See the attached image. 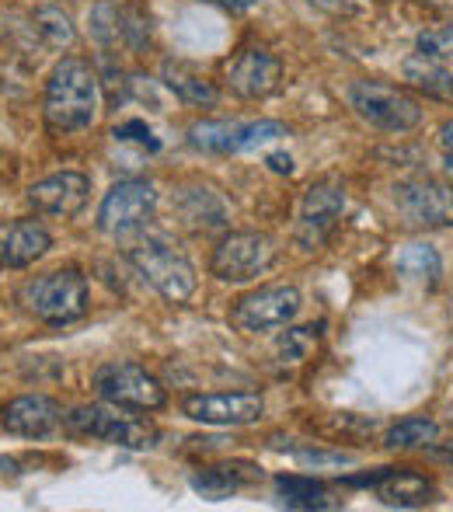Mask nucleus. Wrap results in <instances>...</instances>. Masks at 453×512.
<instances>
[{
  "mask_svg": "<svg viewBox=\"0 0 453 512\" xmlns=\"http://www.w3.org/2000/svg\"><path fill=\"white\" fill-rule=\"evenodd\" d=\"M42 115L53 133H84L98 115V77L88 60L67 56L53 67L42 98Z\"/></svg>",
  "mask_w": 453,
  "mask_h": 512,
  "instance_id": "obj_1",
  "label": "nucleus"
},
{
  "mask_svg": "<svg viewBox=\"0 0 453 512\" xmlns=\"http://www.w3.org/2000/svg\"><path fill=\"white\" fill-rule=\"evenodd\" d=\"M126 258L168 304H185L196 293V269H192V262L168 237L161 234L133 237L126 248Z\"/></svg>",
  "mask_w": 453,
  "mask_h": 512,
  "instance_id": "obj_2",
  "label": "nucleus"
},
{
  "mask_svg": "<svg viewBox=\"0 0 453 512\" xmlns=\"http://www.w3.org/2000/svg\"><path fill=\"white\" fill-rule=\"evenodd\" d=\"M18 304L46 324H70L88 314V279L81 269L42 272L21 286Z\"/></svg>",
  "mask_w": 453,
  "mask_h": 512,
  "instance_id": "obj_3",
  "label": "nucleus"
},
{
  "mask_svg": "<svg viewBox=\"0 0 453 512\" xmlns=\"http://www.w3.org/2000/svg\"><path fill=\"white\" fill-rule=\"evenodd\" d=\"M129 408L119 405H81L63 415V429L77 439H102L112 446H126V450H150L157 443V429L147 418L126 415Z\"/></svg>",
  "mask_w": 453,
  "mask_h": 512,
  "instance_id": "obj_4",
  "label": "nucleus"
},
{
  "mask_svg": "<svg viewBox=\"0 0 453 512\" xmlns=\"http://www.w3.org/2000/svg\"><path fill=\"white\" fill-rule=\"evenodd\" d=\"M349 105L356 115L384 133H408L422 122V108L412 95L380 81H356L349 88Z\"/></svg>",
  "mask_w": 453,
  "mask_h": 512,
  "instance_id": "obj_5",
  "label": "nucleus"
},
{
  "mask_svg": "<svg viewBox=\"0 0 453 512\" xmlns=\"http://www.w3.org/2000/svg\"><path fill=\"white\" fill-rule=\"evenodd\" d=\"M279 258V248L269 234H258V230H237L227 234L224 241L213 251V276L224 279V283H251L265 269H272Z\"/></svg>",
  "mask_w": 453,
  "mask_h": 512,
  "instance_id": "obj_6",
  "label": "nucleus"
},
{
  "mask_svg": "<svg viewBox=\"0 0 453 512\" xmlns=\"http://www.w3.org/2000/svg\"><path fill=\"white\" fill-rule=\"evenodd\" d=\"M95 391L102 401L129 411H157L168 401V391L136 363H105L95 370Z\"/></svg>",
  "mask_w": 453,
  "mask_h": 512,
  "instance_id": "obj_7",
  "label": "nucleus"
},
{
  "mask_svg": "<svg viewBox=\"0 0 453 512\" xmlns=\"http://www.w3.org/2000/svg\"><path fill=\"white\" fill-rule=\"evenodd\" d=\"M300 290L297 286H262V290L244 293L241 300H234L230 307V324L244 335H258V331H272V328H286L293 317L300 314Z\"/></svg>",
  "mask_w": 453,
  "mask_h": 512,
  "instance_id": "obj_8",
  "label": "nucleus"
},
{
  "mask_svg": "<svg viewBox=\"0 0 453 512\" xmlns=\"http://www.w3.org/2000/svg\"><path fill=\"white\" fill-rule=\"evenodd\" d=\"M279 136H290V129L283 122H196L189 129V147L203 150V154H241L258 143L279 140Z\"/></svg>",
  "mask_w": 453,
  "mask_h": 512,
  "instance_id": "obj_9",
  "label": "nucleus"
},
{
  "mask_svg": "<svg viewBox=\"0 0 453 512\" xmlns=\"http://www.w3.org/2000/svg\"><path fill=\"white\" fill-rule=\"evenodd\" d=\"M157 209V189L143 178H129L105 192L102 209H98V227L112 237H126L140 230Z\"/></svg>",
  "mask_w": 453,
  "mask_h": 512,
  "instance_id": "obj_10",
  "label": "nucleus"
},
{
  "mask_svg": "<svg viewBox=\"0 0 453 512\" xmlns=\"http://www.w3.org/2000/svg\"><path fill=\"white\" fill-rule=\"evenodd\" d=\"M394 206L408 227H453V182H405L394 189Z\"/></svg>",
  "mask_w": 453,
  "mask_h": 512,
  "instance_id": "obj_11",
  "label": "nucleus"
},
{
  "mask_svg": "<svg viewBox=\"0 0 453 512\" xmlns=\"http://www.w3.org/2000/svg\"><path fill=\"white\" fill-rule=\"evenodd\" d=\"M224 77H227V88L234 91L237 98L258 102V98H269L272 91L279 88V81H283V63L265 46H244L227 60Z\"/></svg>",
  "mask_w": 453,
  "mask_h": 512,
  "instance_id": "obj_12",
  "label": "nucleus"
},
{
  "mask_svg": "<svg viewBox=\"0 0 453 512\" xmlns=\"http://www.w3.org/2000/svg\"><path fill=\"white\" fill-rule=\"evenodd\" d=\"M345 209V189L342 182H314L300 199V216H297V244L304 251H318L328 241V234L335 230V220Z\"/></svg>",
  "mask_w": 453,
  "mask_h": 512,
  "instance_id": "obj_13",
  "label": "nucleus"
},
{
  "mask_svg": "<svg viewBox=\"0 0 453 512\" xmlns=\"http://www.w3.org/2000/svg\"><path fill=\"white\" fill-rule=\"evenodd\" d=\"M91 196V178L81 171H60L49 175L42 182H35L28 189V203L35 206V213L53 216V220H74Z\"/></svg>",
  "mask_w": 453,
  "mask_h": 512,
  "instance_id": "obj_14",
  "label": "nucleus"
},
{
  "mask_svg": "<svg viewBox=\"0 0 453 512\" xmlns=\"http://www.w3.org/2000/svg\"><path fill=\"white\" fill-rule=\"evenodd\" d=\"M182 411L192 422L203 425H251L262 418L265 401L262 394L234 391V394H189Z\"/></svg>",
  "mask_w": 453,
  "mask_h": 512,
  "instance_id": "obj_15",
  "label": "nucleus"
},
{
  "mask_svg": "<svg viewBox=\"0 0 453 512\" xmlns=\"http://www.w3.org/2000/svg\"><path fill=\"white\" fill-rule=\"evenodd\" d=\"M0 425L11 436L46 439L63 425V408L60 401L46 398V394H21V398H11L0 408Z\"/></svg>",
  "mask_w": 453,
  "mask_h": 512,
  "instance_id": "obj_16",
  "label": "nucleus"
},
{
  "mask_svg": "<svg viewBox=\"0 0 453 512\" xmlns=\"http://www.w3.org/2000/svg\"><path fill=\"white\" fill-rule=\"evenodd\" d=\"M255 481H262V467L251 464V460H224V464H210L203 471L192 474V488H196L203 499H230V495L244 492Z\"/></svg>",
  "mask_w": 453,
  "mask_h": 512,
  "instance_id": "obj_17",
  "label": "nucleus"
},
{
  "mask_svg": "<svg viewBox=\"0 0 453 512\" xmlns=\"http://www.w3.org/2000/svg\"><path fill=\"white\" fill-rule=\"evenodd\" d=\"M53 248V237L39 220H14L7 223L4 237V269H28Z\"/></svg>",
  "mask_w": 453,
  "mask_h": 512,
  "instance_id": "obj_18",
  "label": "nucleus"
},
{
  "mask_svg": "<svg viewBox=\"0 0 453 512\" xmlns=\"http://www.w3.org/2000/svg\"><path fill=\"white\" fill-rule=\"evenodd\" d=\"M377 495L384 506H398V509H415L433 502V485H429L422 474L412 471H394L387 467V474L377 481Z\"/></svg>",
  "mask_w": 453,
  "mask_h": 512,
  "instance_id": "obj_19",
  "label": "nucleus"
},
{
  "mask_svg": "<svg viewBox=\"0 0 453 512\" xmlns=\"http://www.w3.org/2000/svg\"><path fill=\"white\" fill-rule=\"evenodd\" d=\"M161 77H164V84L182 98V102H189V105H213L217 102V88H213V81H206V77L199 74L196 67H189V63L168 60L164 63Z\"/></svg>",
  "mask_w": 453,
  "mask_h": 512,
  "instance_id": "obj_20",
  "label": "nucleus"
},
{
  "mask_svg": "<svg viewBox=\"0 0 453 512\" xmlns=\"http://www.w3.org/2000/svg\"><path fill=\"white\" fill-rule=\"evenodd\" d=\"M405 81L433 98H453V74L433 56H412L405 63Z\"/></svg>",
  "mask_w": 453,
  "mask_h": 512,
  "instance_id": "obj_21",
  "label": "nucleus"
},
{
  "mask_svg": "<svg viewBox=\"0 0 453 512\" xmlns=\"http://www.w3.org/2000/svg\"><path fill=\"white\" fill-rule=\"evenodd\" d=\"M398 272L415 283L433 286L440 279L443 265H440V251L433 244H408V248L398 251Z\"/></svg>",
  "mask_w": 453,
  "mask_h": 512,
  "instance_id": "obj_22",
  "label": "nucleus"
},
{
  "mask_svg": "<svg viewBox=\"0 0 453 512\" xmlns=\"http://www.w3.org/2000/svg\"><path fill=\"white\" fill-rule=\"evenodd\" d=\"M276 488L283 495V502L290 509H339V502L318 485V481L307 478H276Z\"/></svg>",
  "mask_w": 453,
  "mask_h": 512,
  "instance_id": "obj_23",
  "label": "nucleus"
},
{
  "mask_svg": "<svg viewBox=\"0 0 453 512\" xmlns=\"http://www.w3.org/2000/svg\"><path fill=\"white\" fill-rule=\"evenodd\" d=\"M32 25H35V32H39V39L46 42L49 49H63V46H70V42L77 39L74 21H70V14L63 11V7H56V4L39 7V11L32 14Z\"/></svg>",
  "mask_w": 453,
  "mask_h": 512,
  "instance_id": "obj_24",
  "label": "nucleus"
},
{
  "mask_svg": "<svg viewBox=\"0 0 453 512\" xmlns=\"http://www.w3.org/2000/svg\"><path fill=\"white\" fill-rule=\"evenodd\" d=\"M436 436H440V425L433 418H401L387 432V446L391 450H419V446L436 443Z\"/></svg>",
  "mask_w": 453,
  "mask_h": 512,
  "instance_id": "obj_25",
  "label": "nucleus"
},
{
  "mask_svg": "<svg viewBox=\"0 0 453 512\" xmlns=\"http://www.w3.org/2000/svg\"><path fill=\"white\" fill-rule=\"evenodd\" d=\"M119 35L129 49H147L150 46V14L143 4H126L119 7Z\"/></svg>",
  "mask_w": 453,
  "mask_h": 512,
  "instance_id": "obj_26",
  "label": "nucleus"
},
{
  "mask_svg": "<svg viewBox=\"0 0 453 512\" xmlns=\"http://www.w3.org/2000/svg\"><path fill=\"white\" fill-rule=\"evenodd\" d=\"M321 335V324H307V328H290L283 338H279L276 352L283 363H300V359H307V352L314 349V342H318Z\"/></svg>",
  "mask_w": 453,
  "mask_h": 512,
  "instance_id": "obj_27",
  "label": "nucleus"
},
{
  "mask_svg": "<svg viewBox=\"0 0 453 512\" xmlns=\"http://www.w3.org/2000/svg\"><path fill=\"white\" fill-rule=\"evenodd\" d=\"M91 32H95V39L102 42V46H112V42H119V7L115 4H98L95 11H91Z\"/></svg>",
  "mask_w": 453,
  "mask_h": 512,
  "instance_id": "obj_28",
  "label": "nucleus"
},
{
  "mask_svg": "<svg viewBox=\"0 0 453 512\" xmlns=\"http://www.w3.org/2000/svg\"><path fill=\"white\" fill-rule=\"evenodd\" d=\"M419 53L433 60H450L453 56V28H433L419 35Z\"/></svg>",
  "mask_w": 453,
  "mask_h": 512,
  "instance_id": "obj_29",
  "label": "nucleus"
},
{
  "mask_svg": "<svg viewBox=\"0 0 453 512\" xmlns=\"http://www.w3.org/2000/svg\"><path fill=\"white\" fill-rule=\"evenodd\" d=\"M112 136H115V140H133V143H140V147H147V150H161L157 136L150 133V126H147V122H140V119L115 126V129H112Z\"/></svg>",
  "mask_w": 453,
  "mask_h": 512,
  "instance_id": "obj_30",
  "label": "nucleus"
},
{
  "mask_svg": "<svg viewBox=\"0 0 453 512\" xmlns=\"http://www.w3.org/2000/svg\"><path fill=\"white\" fill-rule=\"evenodd\" d=\"M311 4H318L321 11H328V14H356L359 11L356 0H311Z\"/></svg>",
  "mask_w": 453,
  "mask_h": 512,
  "instance_id": "obj_31",
  "label": "nucleus"
},
{
  "mask_svg": "<svg viewBox=\"0 0 453 512\" xmlns=\"http://www.w3.org/2000/svg\"><path fill=\"white\" fill-rule=\"evenodd\" d=\"M265 161H269V168L279 171V175H290V171H293V157L290 154H269Z\"/></svg>",
  "mask_w": 453,
  "mask_h": 512,
  "instance_id": "obj_32",
  "label": "nucleus"
},
{
  "mask_svg": "<svg viewBox=\"0 0 453 512\" xmlns=\"http://www.w3.org/2000/svg\"><path fill=\"white\" fill-rule=\"evenodd\" d=\"M440 147L447 150V154H453V122H443L440 126Z\"/></svg>",
  "mask_w": 453,
  "mask_h": 512,
  "instance_id": "obj_33",
  "label": "nucleus"
},
{
  "mask_svg": "<svg viewBox=\"0 0 453 512\" xmlns=\"http://www.w3.org/2000/svg\"><path fill=\"white\" fill-rule=\"evenodd\" d=\"M213 4H220V7H230V11H244V7L258 4V0H213Z\"/></svg>",
  "mask_w": 453,
  "mask_h": 512,
  "instance_id": "obj_34",
  "label": "nucleus"
},
{
  "mask_svg": "<svg viewBox=\"0 0 453 512\" xmlns=\"http://www.w3.org/2000/svg\"><path fill=\"white\" fill-rule=\"evenodd\" d=\"M4 237H7V223H0V269H4Z\"/></svg>",
  "mask_w": 453,
  "mask_h": 512,
  "instance_id": "obj_35",
  "label": "nucleus"
},
{
  "mask_svg": "<svg viewBox=\"0 0 453 512\" xmlns=\"http://www.w3.org/2000/svg\"><path fill=\"white\" fill-rule=\"evenodd\" d=\"M447 175H450V182H453V154H447Z\"/></svg>",
  "mask_w": 453,
  "mask_h": 512,
  "instance_id": "obj_36",
  "label": "nucleus"
},
{
  "mask_svg": "<svg viewBox=\"0 0 453 512\" xmlns=\"http://www.w3.org/2000/svg\"><path fill=\"white\" fill-rule=\"evenodd\" d=\"M443 453H447V457H453V446H450V450H443Z\"/></svg>",
  "mask_w": 453,
  "mask_h": 512,
  "instance_id": "obj_37",
  "label": "nucleus"
}]
</instances>
